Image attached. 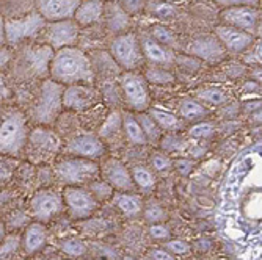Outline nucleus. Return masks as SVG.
Returning <instances> with one entry per match:
<instances>
[{"label":"nucleus","instance_id":"29","mask_svg":"<svg viewBox=\"0 0 262 260\" xmlns=\"http://www.w3.org/2000/svg\"><path fill=\"white\" fill-rule=\"evenodd\" d=\"M196 98L207 102V104H212V105H220L223 102H226V94L223 89L220 88H213V86H209V88H203L196 92Z\"/></svg>","mask_w":262,"mask_h":260},{"label":"nucleus","instance_id":"11","mask_svg":"<svg viewBox=\"0 0 262 260\" xmlns=\"http://www.w3.org/2000/svg\"><path fill=\"white\" fill-rule=\"evenodd\" d=\"M226 49L222 44V41L217 38V35H201L195 38L188 45V54L195 58L207 63H219L225 58Z\"/></svg>","mask_w":262,"mask_h":260},{"label":"nucleus","instance_id":"46","mask_svg":"<svg viewBox=\"0 0 262 260\" xmlns=\"http://www.w3.org/2000/svg\"><path fill=\"white\" fill-rule=\"evenodd\" d=\"M165 249L166 251H170L173 254H185L188 252L190 246L184 242H179V240H171L168 243H165Z\"/></svg>","mask_w":262,"mask_h":260},{"label":"nucleus","instance_id":"5","mask_svg":"<svg viewBox=\"0 0 262 260\" xmlns=\"http://www.w3.org/2000/svg\"><path fill=\"white\" fill-rule=\"evenodd\" d=\"M112 58L124 70H135L145 61V54L141 49L138 36L132 32L118 35L110 45Z\"/></svg>","mask_w":262,"mask_h":260},{"label":"nucleus","instance_id":"30","mask_svg":"<svg viewBox=\"0 0 262 260\" xmlns=\"http://www.w3.org/2000/svg\"><path fill=\"white\" fill-rule=\"evenodd\" d=\"M149 35L160 44L166 45V47H173L174 42H176V38H174V33L165 26H152L151 30H149Z\"/></svg>","mask_w":262,"mask_h":260},{"label":"nucleus","instance_id":"35","mask_svg":"<svg viewBox=\"0 0 262 260\" xmlns=\"http://www.w3.org/2000/svg\"><path fill=\"white\" fill-rule=\"evenodd\" d=\"M148 11L157 17H171L176 13V8L171 4H166V2H151L146 5Z\"/></svg>","mask_w":262,"mask_h":260},{"label":"nucleus","instance_id":"20","mask_svg":"<svg viewBox=\"0 0 262 260\" xmlns=\"http://www.w3.org/2000/svg\"><path fill=\"white\" fill-rule=\"evenodd\" d=\"M104 17L107 22V27L112 33L123 35L130 26V14L126 13V10L118 2H108L105 4Z\"/></svg>","mask_w":262,"mask_h":260},{"label":"nucleus","instance_id":"22","mask_svg":"<svg viewBox=\"0 0 262 260\" xmlns=\"http://www.w3.org/2000/svg\"><path fill=\"white\" fill-rule=\"evenodd\" d=\"M46 243V229L41 223L30 224L22 237V248L27 255L36 254Z\"/></svg>","mask_w":262,"mask_h":260},{"label":"nucleus","instance_id":"1","mask_svg":"<svg viewBox=\"0 0 262 260\" xmlns=\"http://www.w3.org/2000/svg\"><path fill=\"white\" fill-rule=\"evenodd\" d=\"M52 80L61 85H91L94 70L91 60L77 47H64L57 51L49 64Z\"/></svg>","mask_w":262,"mask_h":260},{"label":"nucleus","instance_id":"38","mask_svg":"<svg viewBox=\"0 0 262 260\" xmlns=\"http://www.w3.org/2000/svg\"><path fill=\"white\" fill-rule=\"evenodd\" d=\"M245 63L248 64H256V66H260L262 67V39L256 41L245 55L244 58Z\"/></svg>","mask_w":262,"mask_h":260},{"label":"nucleus","instance_id":"31","mask_svg":"<svg viewBox=\"0 0 262 260\" xmlns=\"http://www.w3.org/2000/svg\"><path fill=\"white\" fill-rule=\"evenodd\" d=\"M146 80L151 82V83H156V85H168V83H173L174 82V77L171 73L165 69H160V67H151L146 70L145 74Z\"/></svg>","mask_w":262,"mask_h":260},{"label":"nucleus","instance_id":"3","mask_svg":"<svg viewBox=\"0 0 262 260\" xmlns=\"http://www.w3.org/2000/svg\"><path fill=\"white\" fill-rule=\"evenodd\" d=\"M64 88L55 80H46L41 86L39 98L33 107V120L39 124H51L63 107Z\"/></svg>","mask_w":262,"mask_h":260},{"label":"nucleus","instance_id":"8","mask_svg":"<svg viewBox=\"0 0 262 260\" xmlns=\"http://www.w3.org/2000/svg\"><path fill=\"white\" fill-rule=\"evenodd\" d=\"M44 17L39 13H32L20 19H10L5 22V39L10 44H16L26 38L36 35L44 27Z\"/></svg>","mask_w":262,"mask_h":260},{"label":"nucleus","instance_id":"33","mask_svg":"<svg viewBox=\"0 0 262 260\" xmlns=\"http://www.w3.org/2000/svg\"><path fill=\"white\" fill-rule=\"evenodd\" d=\"M90 192L98 201H105L113 195V186L108 182H105L104 179L102 180H93L90 183Z\"/></svg>","mask_w":262,"mask_h":260},{"label":"nucleus","instance_id":"12","mask_svg":"<svg viewBox=\"0 0 262 260\" xmlns=\"http://www.w3.org/2000/svg\"><path fill=\"white\" fill-rule=\"evenodd\" d=\"M63 201L58 193L54 190H39L35 193L30 202V210L35 220L41 223H47L52 220L57 214L61 211Z\"/></svg>","mask_w":262,"mask_h":260},{"label":"nucleus","instance_id":"7","mask_svg":"<svg viewBox=\"0 0 262 260\" xmlns=\"http://www.w3.org/2000/svg\"><path fill=\"white\" fill-rule=\"evenodd\" d=\"M63 202L73 220H86L98 208V199L82 186H66L63 190Z\"/></svg>","mask_w":262,"mask_h":260},{"label":"nucleus","instance_id":"2","mask_svg":"<svg viewBox=\"0 0 262 260\" xmlns=\"http://www.w3.org/2000/svg\"><path fill=\"white\" fill-rule=\"evenodd\" d=\"M99 174V167L94 160L83 157H73L60 161L55 167V176L58 182L66 186H82L91 183Z\"/></svg>","mask_w":262,"mask_h":260},{"label":"nucleus","instance_id":"54","mask_svg":"<svg viewBox=\"0 0 262 260\" xmlns=\"http://www.w3.org/2000/svg\"><path fill=\"white\" fill-rule=\"evenodd\" d=\"M96 260H104V258H96Z\"/></svg>","mask_w":262,"mask_h":260},{"label":"nucleus","instance_id":"36","mask_svg":"<svg viewBox=\"0 0 262 260\" xmlns=\"http://www.w3.org/2000/svg\"><path fill=\"white\" fill-rule=\"evenodd\" d=\"M61 249L63 252H66L68 255H73V257H80L86 252L85 245L77 240V239H68L61 242Z\"/></svg>","mask_w":262,"mask_h":260},{"label":"nucleus","instance_id":"14","mask_svg":"<svg viewBox=\"0 0 262 260\" xmlns=\"http://www.w3.org/2000/svg\"><path fill=\"white\" fill-rule=\"evenodd\" d=\"M215 35L222 41V44L225 45V49L228 52H232V54L247 52L250 47L256 42L254 35L244 32L241 29L226 26V23H222V26L215 27Z\"/></svg>","mask_w":262,"mask_h":260},{"label":"nucleus","instance_id":"18","mask_svg":"<svg viewBox=\"0 0 262 260\" xmlns=\"http://www.w3.org/2000/svg\"><path fill=\"white\" fill-rule=\"evenodd\" d=\"M140 42H141V49H143V54H145V58H148L151 63L160 64V66L174 63V54L171 52L170 47L157 42L151 35H141Z\"/></svg>","mask_w":262,"mask_h":260},{"label":"nucleus","instance_id":"52","mask_svg":"<svg viewBox=\"0 0 262 260\" xmlns=\"http://www.w3.org/2000/svg\"><path fill=\"white\" fill-rule=\"evenodd\" d=\"M124 260H132V258H130V257H126V258H124Z\"/></svg>","mask_w":262,"mask_h":260},{"label":"nucleus","instance_id":"51","mask_svg":"<svg viewBox=\"0 0 262 260\" xmlns=\"http://www.w3.org/2000/svg\"><path fill=\"white\" fill-rule=\"evenodd\" d=\"M253 121H256V123H260V121H262V114H259V113H254V114H253Z\"/></svg>","mask_w":262,"mask_h":260},{"label":"nucleus","instance_id":"6","mask_svg":"<svg viewBox=\"0 0 262 260\" xmlns=\"http://www.w3.org/2000/svg\"><path fill=\"white\" fill-rule=\"evenodd\" d=\"M120 86L132 110L145 111L149 108V89L145 76L135 70H124L120 76Z\"/></svg>","mask_w":262,"mask_h":260},{"label":"nucleus","instance_id":"26","mask_svg":"<svg viewBox=\"0 0 262 260\" xmlns=\"http://www.w3.org/2000/svg\"><path fill=\"white\" fill-rule=\"evenodd\" d=\"M179 113L184 120L196 121V120H200V117H204L207 114V110L201 104H198L195 99L185 98L179 102Z\"/></svg>","mask_w":262,"mask_h":260},{"label":"nucleus","instance_id":"24","mask_svg":"<svg viewBox=\"0 0 262 260\" xmlns=\"http://www.w3.org/2000/svg\"><path fill=\"white\" fill-rule=\"evenodd\" d=\"M123 130L126 133V138L130 141L132 145H146L148 143V136L143 130L140 121L134 114H129V113H124L123 114Z\"/></svg>","mask_w":262,"mask_h":260},{"label":"nucleus","instance_id":"25","mask_svg":"<svg viewBox=\"0 0 262 260\" xmlns=\"http://www.w3.org/2000/svg\"><path fill=\"white\" fill-rule=\"evenodd\" d=\"M132 179L135 182V186L141 192H151L156 186V176L154 173L146 167H134L130 170Z\"/></svg>","mask_w":262,"mask_h":260},{"label":"nucleus","instance_id":"13","mask_svg":"<svg viewBox=\"0 0 262 260\" xmlns=\"http://www.w3.org/2000/svg\"><path fill=\"white\" fill-rule=\"evenodd\" d=\"M80 4V0H36V8L46 22L52 23L74 19Z\"/></svg>","mask_w":262,"mask_h":260},{"label":"nucleus","instance_id":"50","mask_svg":"<svg viewBox=\"0 0 262 260\" xmlns=\"http://www.w3.org/2000/svg\"><path fill=\"white\" fill-rule=\"evenodd\" d=\"M256 38L262 39V14H260L259 23H257V29H256Z\"/></svg>","mask_w":262,"mask_h":260},{"label":"nucleus","instance_id":"9","mask_svg":"<svg viewBox=\"0 0 262 260\" xmlns=\"http://www.w3.org/2000/svg\"><path fill=\"white\" fill-rule=\"evenodd\" d=\"M260 14L262 13L257 7H229L223 8V11L220 13V19L226 26L241 29L256 36V29Z\"/></svg>","mask_w":262,"mask_h":260},{"label":"nucleus","instance_id":"39","mask_svg":"<svg viewBox=\"0 0 262 260\" xmlns=\"http://www.w3.org/2000/svg\"><path fill=\"white\" fill-rule=\"evenodd\" d=\"M160 146H162L163 151L174 152V151H179V149H182L185 146V141L181 136H176V135H166V136L162 138Z\"/></svg>","mask_w":262,"mask_h":260},{"label":"nucleus","instance_id":"21","mask_svg":"<svg viewBox=\"0 0 262 260\" xmlns=\"http://www.w3.org/2000/svg\"><path fill=\"white\" fill-rule=\"evenodd\" d=\"M105 11V4L102 0H83L76 11L74 20L79 26H91L102 19Z\"/></svg>","mask_w":262,"mask_h":260},{"label":"nucleus","instance_id":"42","mask_svg":"<svg viewBox=\"0 0 262 260\" xmlns=\"http://www.w3.org/2000/svg\"><path fill=\"white\" fill-rule=\"evenodd\" d=\"M223 8L229 7H257L260 0H213Z\"/></svg>","mask_w":262,"mask_h":260},{"label":"nucleus","instance_id":"10","mask_svg":"<svg viewBox=\"0 0 262 260\" xmlns=\"http://www.w3.org/2000/svg\"><path fill=\"white\" fill-rule=\"evenodd\" d=\"M79 38V23L74 19L49 23L46 32V42L52 49L61 51L64 47H74Z\"/></svg>","mask_w":262,"mask_h":260},{"label":"nucleus","instance_id":"41","mask_svg":"<svg viewBox=\"0 0 262 260\" xmlns=\"http://www.w3.org/2000/svg\"><path fill=\"white\" fill-rule=\"evenodd\" d=\"M118 4H120L126 10V13H129L130 16L140 13L143 8H146V5H148L146 0H118Z\"/></svg>","mask_w":262,"mask_h":260},{"label":"nucleus","instance_id":"48","mask_svg":"<svg viewBox=\"0 0 262 260\" xmlns=\"http://www.w3.org/2000/svg\"><path fill=\"white\" fill-rule=\"evenodd\" d=\"M26 223V215L24 214H20V211H16V214H13L11 215V218H10V224H11V227H19L20 224H24Z\"/></svg>","mask_w":262,"mask_h":260},{"label":"nucleus","instance_id":"53","mask_svg":"<svg viewBox=\"0 0 262 260\" xmlns=\"http://www.w3.org/2000/svg\"><path fill=\"white\" fill-rule=\"evenodd\" d=\"M259 5H260V7H262V0H260V2H259Z\"/></svg>","mask_w":262,"mask_h":260},{"label":"nucleus","instance_id":"32","mask_svg":"<svg viewBox=\"0 0 262 260\" xmlns=\"http://www.w3.org/2000/svg\"><path fill=\"white\" fill-rule=\"evenodd\" d=\"M143 217L151 224H159L166 220V211L157 202H149L143 208Z\"/></svg>","mask_w":262,"mask_h":260},{"label":"nucleus","instance_id":"16","mask_svg":"<svg viewBox=\"0 0 262 260\" xmlns=\"http://www.w3.org/2000/svg\"><path fill=\"white\" fill-rule=\"evenodd\" d=\"M102 179L108 182L115 190L120 192H134L135 182L132 179L130 171L124 167V163L120 160L112 158L107 160L102 167Z\"/></svg>","mask_w":262,"mask_h":260},{"label":"nucleus","instance_id":"44","mask_svg":"<svg viewBox=\"0 0 262 260\" xmlns=\"http://www.w3.org/2000/svg\"><path fill=\"white\" fill-rule=\"evenodd\" d=\"M17 246H19V239L14 237V235L8 237L4 242V245H2V258L4 257H10V254H13L14 251H17Z\"/></svg>","mask_w":262,"mask_h":260},{"label":"nucleus","instance_id":"23","mask_svg":"<svg viewBox=\"0 0 262 260\" xmlns=\"http://www.w3.org/2000/svg\"><path fill=\"white\" fill-rule=\"evenodd\" d=\"M113 204L120 208L126 217L135 218L141 215L143 211V201L140 196L134 195L132 192H123V193H116L113 196Z\"/></svg>","mask_w":262,"mask_h":260},{"label":"nucleus","instance_id":"49","mask_svg":"<svg viewBox=\"0 0 262 260\" xmlns=\"http://www.w3.org/2000/svg\"><path fill=\"white\" fill-rule=\"evenodd\" d=\"M251 77H253V82H257L262 85V67H256L251 73Z\"/></svg>","mask_w":262,"mask_h":260},{"label":"nucleus","instance_id":"37","mask_svg":"<svg viewBox=\"0 0 262 260\" xmlns=\"http://www.w3.org/2000/svg\"><path fill=\"white\" fill-rule=\"evenodd\" d=\"M151 167L157 173H165V171H168L170 168H173V161L170 160L168 155H165L162 152H156V154L151 155Z\"/></svg>","mask_w":262,"mask_h":260},{"label":"nucleus","instance_id":"28","mask_svg":"<svg viewBox=\"0 0 262 260\" xmlns=\"http://www.w3.org/2000/svg\"><path fill=\"white\" fill-rule=\"evenodd\" d=\"M123 127V114L120 111H113L108 117L107 121L104 123V126L101 127V138H105V139H110L113 136H116L118 133H120Z\"/></svg>","mask_w":262,"mask_h":260},{"label":"nucleus","instance_id":"43","mask_svg":"<svg viewBox=\"0 0 262 260\" xmlns=\"http://www.w3.org/2000/svg\"><path fill=\"white\" fill-rule=\"evenodd\" d=\"M149 233H151V237L156 239V240H165V239L170 237V229L159 223V224H152L151 226Z\"/></svg>","mask_w":262,"mask_h":260},{"label":"nucleus","instance_id":"4","mask_svg":"<svg viewBox=\"0 0 262 260\" xmlns=\"http://www.w3.org/2000/svg\"><path fill=\"white\" fill-rule=\"evenodd\" d=\"M29 139L26 117L20 111H11L2 121L0 133V152L2 155H17Z\"/></svg>","mask_w":262,"mask_h":260},{"label":"nucleus","instance_id":"15","mask_svg":"<svg viewBox=\"0 0 262 260\" xmlns=\"http://www.w3.org/2000/svg\"><path fill=\"white\" fill-rule=\"evenodd\" d=\"M98 102V91L91 85H71L64 89L63 107L76 111H83Z\"/></svg>","mask_w":262,"mask_h":260},{"label":"nucleus","instance_id":"19","mask_svg":"<svg viewBox=\"0 0 262 260\" xmlns=\"http://www.w3.org/2000/svg\"><path fill=\"white\" fill-rule=\"evenodd\" d=\"M30 146L38 154H55L60 148V138L49 129H33L29 135Z\"/></svg>","mask_w":262,"mask_h":260},{"label":"nucleus","instance_id":"34","mask_svg":"<svg viewBox=\"0 0 262 260\" xmlns=\"http://www.w3.org/2000/svg\"><path fill=\"white\" fill-rule=\"evenodd\" d=\"M138 121H140V124H141L143 130H145V133H146L149 141L159 139V136H160V126L154 121V117L151 114H141L138 117Z\"/></svg>","mask_w":262,"mask_h":260},{"label":"nucleus","instance_id":"40","mask_svg":"<svg viewBox=\"0 0 262 260\" xmlns=\"http://www.w3.org/2000/svg\"><path fill=\"white\" fill-rule=\"evenodd\" d=\"M215 132V126L212 123H198L190 129V135L193 138H209Z\"/></svg>","mask_w":262,"mask_h":260},{"label":"nucleus","instance_id":"47","mask_svg":"<svg viewBox=\"0 0 262 260\" xmlns=\"http://www.w3.org/2000/svg\"><path fill=\"white\" fill-rule=\"evenodd\" d=\"M151 258L152 260H174L173 255H170L168 252H166V249H154L151 251Z\"/></svg>","mask_w":262,"mask_h":260},{"label":"nucleus","instance_id":"27","mask_svg":"<svg viewBox=\"0 0 262 260\" xmlns=\"http://www.w3.org/2000/svg\"><path fill=\"white\" fill-rule=\"evenodd\" d=\"M149 114L154 117V121L165 130H179L182 129V123L179 117H176L174 114L171 113H166V111H162V110H151Z\"/></svg>","mask_w":262,"mask_h":260},{"label":"nucleus","instance_id":"45","mask_svg":"<svg viewBox=\"0 0 262 260\" xmlns=\"http://www.w3.org/2000/svg\"><path fill=\"white\" fill-rule=\"evenodd\" d=\"M174 170L181 174V176H187L188 173H192L193 170V161L192 160H187V158H179L174 161Z\"/></svg>","mask_w":262,"mask_h":260},{"label":"nucleus","instance_id":"17","mask_svg":"<svg viewBox=\"0 0 262 260\" xmlns=\"http://www.w3.org/2000/svg\"><path fill=\"white\" fill-rule=\"evenodd\" d=\"M66 151L71 155L76 157H83V158H90V160H98L104 155L105 152V146L102 143V139L98 138L96 135H79L74 139H71Z\"/></svg>","mask_w":262,"mask_h":260}]
</instances>
